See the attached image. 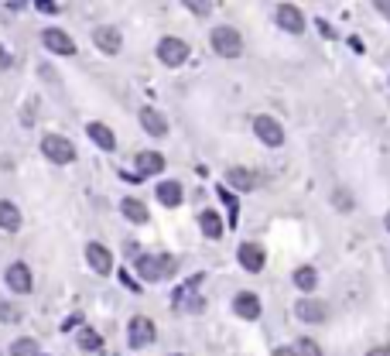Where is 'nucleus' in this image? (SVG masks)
<instances>
[{"instance_id": "f257e3e1", "label": "nucleus", "mask_w": 390, "mask_h": 356, "mask_svg": "<svg viewBox=\"0 0 390 356\" xmlns=\"http://www.w3.org/2000/svg\"><path fill=\"white\" fill-rule=\"evenodd\" d=\"M175 257H168V254H144L141 261H137V271L141 277H148V281H161V277H171L175 274Z\"/></svg>"}, {"instance_id": "f03ea898", "label": "nucleus", "mask_w": 390, "mask_h": 356, "mask_svg": "<svg viewBox=\"0 0 390 356\" xmlns=\"http://www.w3.org/2000/svg\"><path fill=\"white\" fill-rule=\"evenodd\" d=\"M212 48H216V55H223V59H236L240 52H243V38H240V31L236 28H216L212 31Z\"/></svg>"}, {"instance_id": "7ed1b4c3", "label": "nucleus", "mask_w": 390, "mask_h": 356, "mask_svg": "<svg viewBox=\"0 0 390 356\" xmlns=\"http://www.w3.org/2000/svg\"><path fill=\"white\" fill-rule=\"evenodd\" d=\"M41 151H45V158L55 161V164H69V161H76L72 141H65V137H58V134H48V137L41 141Z\"/></svg>"}, {"instance_id": "20e7f679", "label": "nucleus", "mask_w": 390, "mask_h": 356, "mask_svg": "<svg viewBox=\"0 0 390 356\" xmlns=\"http://www.w3.org/2000/svg\"><path fill=\"white\" fill-rule=\"evenodd\" d=\"M157 59L164 62V65H182L185 59H189V45L182 38H161V45H157Z\"/></svg>"}, {"instance_id": "39448f33", "label": "nucleus", "mask_w": 390, "mask_h": 356, "mask_svg": "<svg viewBox=\"0 0 390 356\" xmlns=\"http://www.w3.org/2000/svg\"><path fill=\"white\" fill-rule=\"evenodd\" d=\"M127 336H130V346H151L155 343V322L148 316H134L130 318V329H127Z\"/></svg>"}, {"instance_id": "423d86ee", "label": "nucleus", "mask_w": 390, "mask_h": 356, "mask_svg": "<svg viewBox=\"0 0 390 356\" xmlns=\"http://www.w3.org/2000/svg\"><path fill=\"white\" fill-rule=\"evenodd\" d=\"M254 130H257V137H260L267 148L284 144V127H281L274 117H257V120H254Z\"/></svg>"}, {"instance_id": "0eeeda50", "label": "nucleus", "mask_w": 390, "mask_h": 356, "mask_svg": "<svg viewBox=\"0 0 390 356\" xmlns=\"http://www.w3.org/2000/svg\"><path fill=\"white\" fill-rule=\"evenodd\" d=\"M277 24H281L284 31H291V35H302V31H305V17H302V10H298L295 3H281V7H277Z\"/></svg>"}, {"instance_id": "6e6552de", "label": "nucleus", "mask_w": 390, "mask_h": 356, "mask_svg": "<svg viewBox=\"0 0 390 356\" xmlns=\"http://www.w3.org/2000/svg\"><path fill=\"white\" fill-rule=\"evenodd\" d=\"M86 261H89V268H93L96 274H110V271H114V257H110V250H107L103 243H89V247H86Z\"/></svg>"}, {"instance_id": "1a4fd4ad", "label": "nucleus", "mask_w": 390, "mask_h": 356, "mask_svg": "<svg viewBox=\"0 0 390 356\" xmlns=\"http://www.w3.org/2000/svg\"><path fill=\"white\" fill-rule=\"evenodd\" d=\"M41 41H45V48H48V52H58V55H76V41L69 38L65 31H58V28H48V31L41 35Z\"/></svg>"}, {"instance_id": "9d476101", "label": "nucleus", "mask_w": 390, "mask_h": 356, "mask_svg": "<svg viewBox=\"0 0 390 356\" xmlns=\"http://www.w3.org/2000/svg\"><path fill=\"white\" fill-rule=\"evenodd\" d=\"M31 284H35V281H31V271H28L24 264H10V268H7V288H10V291L28 295Z\"/></svg>"}, {"instance_id": "9b49d317", "label": "nucleus", "mask_w": 390, "mask_h": 356, "mask_svg": "<svg viewBox=\"0 0 390 356\" xmlns=\"http://www.w3.org/2000/svg\"><path fill=\"white\" fill-rule=\"evenodd\" d=\"M240 264H243V271H250V274L264 271V247L243 243V247H240Z\"/></svg>"}, {"instance_id": "f8f14e48", "label": "nucleus", "mask_w": 390, "mask_h": 356, "mask_svg": "<svg viewBox=\"0 0 390 356\" xmlns=\"http://www.w3.org/2000/svg\"><path fill=\"white\" fill-rule=\"evenodd\" d=\"M233 309H236V316L240 318H257L260 316V298H257L254 291H240L236 302H233Z\"/></svg>"}, {"instance_id": "ddd939ff", "label": "nucleus", "mask_w": 390, "mask_h": 356, "mask_svg": "<svg viewBox=\"0 0 390 356\" xmlns=\"http://www.w3.org/2000/svg\"><path fill=\"white\" fill-rule=\"evenodd\" d=\"M93 41H96V48L107 52V55H117L120 52V31L117 28H96V31H93Z\"/></svg>"}, {"instance_id": "4468645a", "label": "nucleus", "mask_w": 390, "mask_h": 356, "mask_svg": "<svg viewBox=\"0 0 390 356\" xmlns=\"http://www.w3.org/2000/svg\"><path fill=\"white\" fill-rule=\"evenodd\" d=\"M295 312H298V318L302 322H325V305L322 302H315V298H302L298 305H295Z\"/></svg>"}, {"instance_id": "2eb2a0df", "label": "nucleus", "mask_w": 390, "mask_h": 356, "mask_svg": "<svg viewBox=\"0 0 390 356\" xmlns=\"http://www.w3.org/2000/svg\"><path fill=\"white\" fill-rule=\"evenodd\" d=\"M21 226V209L14 206V202H7V199H0V230H7V233H14Z\"/></svg>"}, {"instance_id": "dca6fc26", "label": "nucleus", "mask_w": 390, "mask_h": 356, "mask_svg": "<svg viewBox=\"0 0 390 356\" xmlns=\"http://www.w3.org/2000/svg\"><path fill=\"white\" fill-rule=\"evenodd\" d=\"M141 123H144V130H148V134H155V137H164V134H168L164 117H161L157 110H151V107H144V110H141Z\"/></svg>"}, {"instance_id": "f3484780", "label": "nucleus", "mask_w": 390, "mask_h": 356, "mask_svg": "<svg viewBox=\"0 0 390 356\" xmlns=\"http://www.w3.org/2000/svg\"><path fill=\"white\" fill-rule=\"evenodd\" d=\"M86 134H89V137H93V141H96L103 151H114V148H117V137H114V130H110V127H103V123H89V127H86Z\"/></svg>"}, {"instance_id": "a211bd4d", "label": "nucleus", "mask_w": 390, "mask_h": 356, "mask_svg": "<svg viewBox=\"0 0 390 356\" xmlns=\"http://www.w3.org/2000/svg\"><path fill=\"white\" fill-rule=\"evenodd\" d=\"M226 178H230V185L240 189V192H250V189L257 185V175H254L250 168H230V171H226Z\"/></svg>"}, {"instance_id": "6ab92c4d", "label": "nucleus", "mask_w": 390, "mask_h": 356, "mask_svg": "<svg viewBox=\"0 0 390 356\" xmlns=\"http://www.w3.org/2000/svg\"><path fill=\"white\" fill-rule=\"evenodd\" d=\"M161 168H164V158H161L157 151H141V155H137V171H141V175H157Z\"/></svg>"}, {"instance_id": "aec40b11", "label": "nucleus", "mask_w": 390, "mask_h": 356, "mask_svg": "<svg viewBox=\"0 0 390 356\" xmlns=\"http://www.w3.org/2000/svg\"><path fill=\"white\" fill-rule=\"evenodd\" d=\"M157 199H161L164 206H171V209L182 206V185H178V182H161V185H157Z\"/></svg>"}, {"instance_id": "412c9836", "label": "nucleus", "mask_w": 390, "mask_h": 356, "mask_svg": "<svg viewBox=\"0 0 390 356\" xmlns=\"http://www.w3.org/2000/svg\"><path fill=\"white\" fill-rule=\"evenodd\" d=\"M198 223H202V233H205L209 240H219V237H223V219H219L212 209H205Z\"/></svg>"}, {"instance_id": "4be33fe9", "label": "nucleus", "mask_w": 390, "mask_h": 356, "mask_svg": "<svg viewBox=\"0 0 390 356\" xmlns=\"http://www.w3.org/2000/svg\"><path fill=\"white\" fill-rule=\"evenodd\" d=\"M120 209H123V216H127L130 223H148V209H144V202H137V199H123Z\"/></svg>"}, {"instance_id": "5701e85b", "label": "nucleus", "mask_w": 390, "mask_h": 356, "mask_svg": "<svg viewBox=\"0 0 390 356\" xmlns=\"http://www.w3.org/2000/svg\"><path fill=\"white\" fill-rule=\"evenodd\" d=\"M295 284H298L302 291H312L315 284H318V274H315L312 268H298V271H295Z\"/></svg>"}, {"instance_id": "b1692460", "label": "nucleus", "mask_w": 390, "mask_h": 356, "mask_svg": "<svg viewBox=\"0 0 390 356\" xmlns=\"http://www.w3.org/2000/svg\"><path fill=\"white\" fill-rule=\"evenodd\" d=\"M10 356H41L38 343H35V339H17V343H14V350H10Z\"/></svg>"}, {"instance_id": "393cba45", "label": "nucleus", "mask_w": 390, "mask_h": 356, "mask_svg": "<svg viewBox=\"0 0 390 356\" xmlns=\"http://www.w3.org/2000/svg\"><path fill=\"white\" fill-rule=\"evenodd\" d=\"M100 343H103L100 332H93V329H82V332H79V346H82V350H100Z\"/></svg>"}, {"instance_id": "a878e982", "label": "nucleus", "mask_w": 390, "mask_h": 356, "mask_svg": "<svg viewBox=\"0 0 390 356\" xmlns=\"http://www.w3.org/2000/svg\"><path fill=\"white\" fill-rule=\"evenodd\" d=\"M0 318H3V322H17V318H21L17 305H10L7 298H0Z\"/></svg>"}, {"instance_id": "bb28decb", "label": "nucleus", "mask_w": 390, "mask_h": 356, "mask_svg": "<svg viewBox=\"0 0 390 356\" xmlns=\"http://www.w3.org/2000/svg\"><path fill=\"white\" fill-rule=\"evenodd\" d=\"M332 199H336V209H343V212H350L352 209V196L346 192V189H336V196Z\"/></svg>"}, {"instance_id": "cd10ccee", "label": "nucleus", "mask_w": 390, "mask_h": 356, "mask_svg": "<svg viewBox=\"0 0 390 356\" xmlns=\"http://www.w3.org/2000/svg\"><path fill=\"white\" fill-rule=\"evenodd\" d=\"M298 353L302 356H322V350L315 346L312 339H298Z\"/></svg>"}, {"instance_id": "c85d7f7f", "label": "nucleus", "mask_w": 390, "mask_h": 356, "mask_svg": "<svg viewBox=\"0 0 390 356\" xmlns=\"http://www.w3.org/2000/svg\"><path fill=\"white\" fill-rule=\"evenodd\" d=\"M219 199H223V202L230 206V223H236V206H240V202L230 196V189H219Z\"/></svg>"}, {"instance_id": "c756f323", "label": "nucleus", "mask_w": 390, "mask_h": 356, "mask_svg": "<svg viewBox=\"0 0 390 356\" xmlns=\"http://www.w3.org/2000/svg\"><path fill=\"white\" fill-rule=\"evenodd\" d=\"M189 10H195V14H205V10H209V3H198V0H189Z\"/></svg>"}, {"instance_id": "7c9ffc66", "label": "nucleus", "mask_w": 390, "mask_h": 356, "mask_svg": "<svg viewBox=\"0 0 390 356\" xmlns=\"http://www.w3.org/2000/svg\"><path fill=\"white\" fill-rule=\"evenodd\" d=\"M38 10H45V14H55L58 7H55V3H48V0H38Z\"/></svg>"}, {"instance_id": "2f4dec72", "label": "nucleus", "mask_w": 390, "mask_h": 356, "mask_svg": "<svg viewBox=\"0 0 390 356\" xmlns=\"http://www.w3.org/2000/svg\"><path fill=\"white\" fill-rule=\"evenodd\" d=\"M377 10H380L384 17H390V0H377Z\"/></svg>"}, {"instance_id": "473e14b6", "label": "nucleus", "mask_w": 390, "mask_h": 356, "mask_svg": "<svg viewBox=\"0 0 390 356\" xmlns=\"http://www.w3.org/2000/svg\"><path fill=\"white\" fill-rule=\"evenodd\" d=\"M366 356H390V350H387V346H377V350H370Z\"/></svg>"}, {"instance_id": "72a5a7b5", "label": "nucleus", "mask_w": 390, "mask_h": 356, "mask_svg": "<svg viewBox=\"0 0 390 356\" xmlns=\"http://www.w3.org/2000/svg\"><path fill=\"white\" fill-rule=\"evenodd\" d=\"M7 65H10V55H7V52L0 48V69H7Z\"/></svg>"}, {"instance_id": "f704fd0d", "label": "nucleus", "mask_w": 390, "mask_h": 356, "mask_svg": "<svg viewBox=\"0 0 390 356\" xmlns=\"http://www.w3.org/2000/svg\"><path fill=\"white\" fill-rule=\"evenodd\" d=\"M274 356H298L295 350H288V346H281V350H274Z\"/></svg>"}, {"instance_id": "c9c22d12", "label": "nucleus", "mask_w": 390, "mask_h": 356, "mask_svg": "<svg viewBox=\"0 0 390 356\" xmlns=\"http://www.w3.org/2000/svg\"><path fill=\"white\" fill-rule=\"evenodd\" d=\"M387 230H390V212H387Z\"/></svg>"}]
</instances>
